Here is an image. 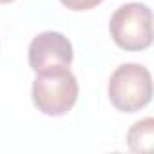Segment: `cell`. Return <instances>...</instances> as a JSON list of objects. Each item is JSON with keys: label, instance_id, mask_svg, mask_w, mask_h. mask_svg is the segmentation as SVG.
<instances>
[{"label": "cell", "instance_id": "6da1fadb", "mask_svg": "<svg viewBox=\"0 0 154 154\" xmlns=\"http://www.w3.org/2000/svg\"><path fill=\"white\" fill-rule=\"evenodd\" d=\"M78 91V82L69 65H53L36 72L31 96L40 112L47 116H63L74 107Z\"/></svg>", "mask_w": 154, "mask_h": 154}, {"label": "cell", "instance_id": "7a4b0ae2", "mask_svg": "<svg viewBox=\"0 0 154 154\" xmlns=\"http://www.w3.org/2000/svg\"><path fill=\"white\" fill-rule=\"evenodd\" d=\"M107 94L118 111L138 112L152 98V76L149 69L140 63H122L111 74Z\"/></svg>", "mask_w": 154, "mask_h": 154}, {"label": "cell", "instance_id": "3957f363", "mask_svg": "<svg viewBox=\"0 0 154 154\" xmlns=\"http://www.w3.org/2000/svg\"><path fill=\"white\" fill-rule=\"evenodd\" d=\"M111 38L123 51H143L152 44V13L149 6L129 2L120 6L109 22Z\"/></svg>", "mask_w": 154, "mask_h": 154}, {"label": "cell", "instance_id": "277c9868", "mask_svg": "<svg viewBox=\"0 0 154 154\" xmlns=\"http://www.w3.org/2000/svg\"><path fill=\"white\" fill-rule=\"evenodd\" d=\"M27 56H29V65L35 72L53 65H71L72 44L62 33L44 31L31 40Z\"/></svg>", "mask_w": 154, "mask_h": 154}, {"label": "cell", "instance_id": "5b68a950", "mask_svg": "<svg viewBox=\"0 0 154 154\" xmlns=\"http://www.w3.org/2000/svg\"><path fill=\"white\" fill-rule=\"evenodd\" d=\"M154 140V118L147 116L136 122L127 132V145L132 152H150Z\"/></svg>", "mask_w": 154, "mask_h": 154}, {"label": "cell", "instance_id": "8992f818", "mask_svg": "<svg viewBox=\"0 0 154 154\" xmlns=\"http://www.w3.org/2000/svg\"><path fill=\"white\" fill-rule=\"evenodd\" d=\"M103 0H60V4L71 11H89L100 6Z\"/></svg>", "mask_w": 154, "mask_h": 154}, {"label": "cell", "instance_id": "52a82bcc", "mask_svg": "<svg viewBox=\"0 0 154 154\" xmlns=\"http://www.w3.org/2000/svg\"><path fill=\"white\" fill-rule=\"evenodd\" d=\"M9 2H15V0H0V4H9Z\"/></svg>", "mask_w": 154, "mask_h": 154}]
</instances>
